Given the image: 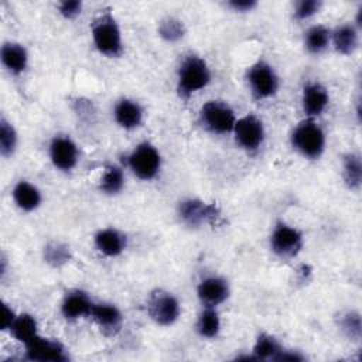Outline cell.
Wrapping results in <instances>:
<instances>
[{"mask_svg": "<svg viewBox=\"0 0 362 362\" xmlns=\"http://www.w3.org/2000/svg\"><path fill=\"white\" fill-rule=\"evenodd\" d=\"M95 301L83 290L75 288L65 293L61 301V314L66 321H76L90 315V310Z\"/></svg>", "mask_w": 362, "mask_h": 362, "instance_id": "cell-16", "label": "cell"}, {"mask_svg": "<svg viewBox=\"0 0 362 362\" xmlns=\"http://www.w3.org/2000/svg\"><path fill=\"white\" fill-rule=\"evenodd\" d=\"M16 317H17V313L7 303H3V305H1V322H0L1 331L8 332V329L13 325Z\"/></svg>", "mask_w": 362, "mask_h": 362, "instance_id": "cell-35", "label": "cell"}, {"mask_svg": "<svg viewBox=\"0 0 362 362\" xmlns=\"http://www.w3.org/2000/svg\"><path fill=\"white\" fill-rule=\"evenodd\" d=\"M211 79L212 72L205 58L194 52L184 55L177 69L175 90L178 98L188 100L192 95L206 88Z\"/></svg>", "mask_w": 362, "mask_h": 362, "instance_id": "cell-2", "label": "cell"}, {"mask_svg": "<svg viewBox=\"0 0 362 362\" xmlns=\"http://www.w3.org/2000/svg\"><path fill=\"white\" fill-rule=\"evenodd\" d=\"M230 296L229 281L222 276L204 277L197 286V297L202 307L216 308Z\"/></svg>", "mask_w": 362, "mask_h": 362, "instance_id": "cell-13", "label": "cell"}, {"mask_svg": "<svg viewBox=\"0 0 362 362\" xmlns=\"http://www.w3.org/2000/svg\"><path fill=\"white\" fill-rule=\"evenodd\" d=\"M82 7H83V4L79 0H64V1L58 3L57 10H58L59 16L64 17L65 20H74L82 13Z\"/></svg>", "mask_w": 362, "mask_h": 362, "instance_id": "cell-33", "label": "cell"}, {"mask_svg": "<svg viewBox=\"0 0 362 362\" xmlns=\"http://www.w3.org/2000/svg\"><path fill=\"white\" fill-rule=\"evenodd\" d=\"M90 37L96 51L106 58H119L124 51L122 28L110 8L100 10L92 21Z\"/></svg>", "mask_w": 362, "mask_h": 362, "instance_id": "cell-1", "label": "cell"}, {"mask_svg": "<svg viewBox=\"0 0 362 362\" xmlns=\"http://www.w3.org/2000/svg\"><path fill=\"white\" fill-rule=\"evenodd\" d=\"M329 105L328 89L318 81H310L301 92V109L308 119L321 116Z\"/></svg>", "mask_w": 362, "mask_h": 362, "instance_id": "cell-14", "label": "cell"}, {"mask_svg": "<svg viewBox=\"0 0 362 362\" xmlns=\"http://www.w3.org/2000/svg\"><path fill=\"white\" fill-rule=\"evenodd\" d=\"M113 117L117 126L124 130H134L143 124L144 109L143 106L130 98H122L115 103Z\"/></svg>", "mask_w": 362, "mask_h": 362, "instance_id": "cell-18", "label": "cell"}, {"mask_svg": "<svg viewBox=\"0 0 362 362\" xmlns=\"http://www.w3.org/2000/svg\"><path fill=\"white\" fill-rule=\"evenodd\" d=\"M304 48L311 55H320L331 45V28L324 24H314L308 27L303 37Z\"/></svg>", "mask_w": 362, "mask_h": 362, "instance_id": "cell-22", "label": "cell"}, {"mask_svg": "<svg viewBox=\"0 0 362 362\" xmlns=\"http://www.w3.org/2000/svg\"><path fill=\"white\" fill-rule=\"evenodd\" d=\"M99 191L105 195H117L124 188V173L120 165L109 164L106 165L98 185Z\"/></svg>", "mask_w": 362, "mask_h": 362, "instance_id": "cell-26", "label": "cell"}, {"mask_svg": "<svg viewBox=\"0 0 362 362\" xmlns=\"http://www.w3.org/2000/svg\"><path fill=\"white\" fill-rule=\"evenodd\" d=\"M269 246L274 256L280 259H293L304 247V235L303 232L286 223L284 221H277L272 229L269 238Z\"/></svg>", "mask_w": 362, "mask_h": 362, "instance_id": "cell-7", "label": "cell"}, {"mask_svg": "<svg viewBox=\"0 0 362 362\" xmlns=\"http://www.w3.org/2000/svg\"><path fill=\"white\" fill-rule=\"evenodd\" d=\"M338 327L341 332L349 339L358 342L362 335V318L356 310H348L338 318Z\"/></svg>", "mask_w": 362, "mask_h": 362, "instance_id": "cell-31", "label": "cell"}, {"mask_svg": "<svg viewBox=\"0 0 362 362\" xmlns=\"http://www.w3.org/2000/svg\"><path fill=\"white\" fill-rule=\"evenodd\" d=\"M256 0H229L226 6L235 13H250L257 7Z\"/></svg>", "mask_w": 362, "mask_h": 362, "instance_id": "cell-34", "label": "cell"}, {"mask_svg": "<svg viewBox=\"0 0 362 362\" xmlns=\"http://www.w3.org/2000/svg\"><path fill=\"white\" fill-rule=\"evenodd\" d=\"M235 143L246 153H256L264 143L266 130L262 119L253 113H247L236 119L232 130Z\"/></svg>", "mask_w": 362, "mask_h": 362, "instance_id": "cell-10", "label": "cell"}, {"mask_svg": "<svg viewBox=\"0 0 362 362\" xmlns=\"http://www.w3.org/2000/svg\"><path fill=\"white\" fill-rule=\"evenodd\" d=\"M18 146V133L11 122L6 117L0 120V154L4 158L14 156Z\"/></svg>", "mask_w": 362, "mask_h": 362, "instance_id": "cell-30", "label": "cell"}, {"mask_svg": "<svg viewBox=\"0 0 362 362\" xmlns=\"http://www.w3.org/2000/svg\"><path fill=\"white\" fill-rule=\"evenodd\" d=\"M342 178L348 189L359 191L362 185V158L356 151H348L342 157Z\"/></svg>", "mask_w": 362, "mask_h": 362, "instance_id": "cell-23", "label": "cell"}, {"mask_svg": "<svg viewBox=\"0 0 362 362\" xmlns=\"http://www.w3.org/2000/svg\"><path fill=\"white\" fill-rule=\"evenodd\" d=\"M105 335H116L123 325L120 308L112 303H93L89 315Z\"/></svg>", "mask_w": 362, "mask_h": 362, "instance_id": "cell-15", "label": "cell"}, {"mask_svg": "<svg viewBox=\"0 0 362 362\" xmlns=\"http://www.w3.org/2000/svg\"><path fill=\"white\" fill-rule=\"evenodd\" d=\"M126 164L134 177L141 181H151L158 175L163 158L153 143L141 141L127 154Z\"/></svg>", "mask_w": 362, "mask_h": 362, "instance_id": "cell-5", "label": "cell"}, {"mask_svg": "<svg viewBox=\"0 0 362 362\" xmlns=\"http://www.w3.org/2000/svg\"><path fill=\"white\" fill-rule=\"evenodd\" d=\"M236 115L232 106L223 100L212 99L205 102L198 112V122L212 134L232 133L236 123Z\"/></svg>", "mask_w": 362, "mask_h": 362, "instance_id": "cell-6", "label": "cell"}, {"mask_svg": "<svg viewBox=\"0 0 362 362\" xmlns=\"http://www.w3.org/2000/svg\"><path fill=\"white\" fill-rule=\"evenodd\" d=\"M8 334L18 341L20 344L25 345L27 342H30L33 338H35L40 332H38V322L37 318L30 314V313H21L17 314L13 325L8 329Z\"/></svg>", "mask_w": 362, "mask_h": 362, "instance_id": "cell-24", "label": "cell"}, {"mask_svg": "<svg viewBox=\"0 0 362 362\" xmlns=\"http://www.w3.org/2000/svg\"><path fill=\"white\" fill-rule=\"evenodd\" d=\"M290 144L301 157L307 160H318L325 151L327 136L315 119L305 117L293 129Z\"/></svg>", "mask_w": 362, "mask_h": 362, "instance_id": "cell-3", "label": "cell"}, {"mask_svg": "<svg viewBox=\"0 0 362 362\" xmlns=\"http://www.w3.org/2000/svg\"><path fill=\"white\" fill-rule=\"evenodd\" d=\"M147 314L150 320L160 327H170L177 322L181 314L178 298L163 288H156L147 298Z\"/></svg>", "mask_w": 362, "mask_h": 362, "instance_id": "cell-8", "label": "cell"}, {"mask_svg": "<svg viewBox=\"0 0 362 362\" xmlns=\"http://www.w3.org/2000/svg\"><path fill=\"white\" fill-rule=\"evenodd\" d=\"M0 59L3 66L11 75H21L25 72L30 61V55L27 48L16 41H7L1 45L0 49Z\"/></svg>", "mask_w": 362, "mask_h": 362, "instance_id": "cell-19", "label": "cell"}, {"mask_svg": "<svg viewBox=\"0 0 362 362\" xmlns=\"http://www.w3.org/2000/svg\"><path fill=\"white\" fill-rule=\"evenodd\" d=\"M157 33L163 41L168 44H175L185 37L187 28L182 20L173 16H167L158 23Z\"/></svg>", "mask_w": 362, "mask_h": 362, "instance_id": "cell-29", "label": "cell"}, {"mask_svg": "<svg viewBox=\"0 0 362 362\" xmlns=\"http://www.w3.org/2000/svg\"><path fill=\"white\" fill-rule=\"evenodd\" d=\"M331 45L339 55H351L359 47V30L352 23H342L331 30Z\"/></svg>", "mask_w": 362, "mask_h": 362, "instance_id": "cell-20", "label": "cell"}, {"mask_svg": "<svg viewBox=\"0 0 362 362\" xmlns=\"http://www.w3.org/2000/svg\"><path fill=\"white\" fill-rule=\"evenodd\" d=\"M16 206L23 212H33L42 204V194L37 185L27 180H20L14 184L11 191Z\"/></svg>", "mask_w": 362, "mask_h": 362, "instance_id": "cell-21", "label": "cell"}, {"mask_svg": "<svg viewBox=\"0 0 362 362\" xmlns=\"http://www.w3.org/2000/svg\"><path fill=\"white\" fill-rule=\"evenodd\" d=\"M71 257H72L71 247L61 240H49L42 249L44 262L54 269H59L65 266L66 263H69Z\"/></svg>", "mask_w": 362, "mask_h": 362, "instance_id": "cell-28", "label": "cell"}, {"mask_svg": "<svg viewBox=\"0 0 362 362\" xmlns=\"http://www.w3.org/2000/svg\"><path fill=\"white\" fill-rule=\"evenodd\" d=\"M219 215L221 211L215 204H208L199 198H184L177 205L178 221L189 229H198L205 223H212Z\"/></svg>", "mask_w": 362, "mask_h": 362, "instance_id": "cell-9", "label": "cell"}, {"mask_svg": "<svg viewBox=\"0 0 362 362\" xmlns=\"http://www.w3.org/2000/svg\"><path fill=\"white\" fill-rule=\"evenodd\" d=\"M283 346L280 342L270 334L262 332L257 335L253 348L252 356L255 361H276V356L280 354Z\"/></svg>", "mask_w": 362, "mask_h": 362, "instance_id": "cell-27", "label": "cell"}, {"mask_svg": "<svg viewBox=\"0 0 362 362\" xmlns=\"http://www.w3.org/2000/svg\"><path fill=\"white\" fill-rule=\"evenodd\" d=\"M304 359H305V356L300 351H288L284 348L276 356L277 362H301Z\"/></svg>", "mask_w": 362, "mask_h": 362, "instance_id": "cell-36", "label": "cell"}, {"mask_svg": "<svg viewBox=\"0 0 362 362\" xmlns=\"http://www.w3.org/2000/svg\"><path fill=\"white\" fill-rule=\"evenodd\" d=\"M322 7L321 0H300L294 4L293 17L297 21H304L320 13Z\"/></svg>", "mask_w": 362, "mask_h": 362, "instance_id": "cell-32", "label": "cell"}, {"mask_svg": "<svg viewBox=\"0 0 362 362\" xmlns=\"http://www.w3.org/2000/svg\"><path fill=\"white\" fill-rule=\"evenodd\" d=\"M221 317L216 308L212 307H202V311L198 314L195 321V331L201 338L214 339L221 332Z\"/></svg>", "mask_w": 362, "mask_h": 362, "instance_id": "cell-25", "label": "cell"}, {"mask_svg": "<svg viewBox=\"0 0 362 362\" xmlns=\"http://www.w3.org/2000/svg\"><path fill=\"white\" fill-rule=\"evenodd\" d=\"M93 245L99 253L106 257H117L127 247L126 235L112 226L99 229L93 236Z\"/></svg>", "mask_w": 362, "mask_h": 362, "instance_id": "cell-17", "label": "cell"}, {"mask_svg": "<svg viewBox=\"0 0 362 362\" xmlns=\"http://www.w3.org/2000/svg\"><path fill=\"white\" fill-rule=\"evenodd\" d=\"M25 359L35 362H65L68 361L66 348L57 339L37 335L24 345Z\"/></svg>", "mask_w": 362, "mask_h": 362, "instance_id": "cell-12", "label": "cell"}, {"mask_svg": "<svg viewBox=\"0 0 362 362\" xmlns=\"http://www.w3.org/2000/svg\"><path fill=\"white\" fill-rule=\"evenodd\" d=\"M52 165L61 173H71L79 161L78 144L66 134H55L48 146Z\"/></svg>", "mask_w": 362, "mask_h": 362, "instance_id": "cell-11", "label": "cell"}, {"mask_svg": "<svg viewBox=\"0 0 362 362\" xmlns=\"http://www.w3.org/2000/svg\"><path fill=\"white\" fill-rule=\"evenodd\" d=\"M245 79L252 98L259 102L276 96L280 88V78L274 66L264 59H259L247 66Z\"/></svg>", "mask_w": 362, "mask_h": 362, "instance_id": "cell-4", "label": "cell"}]
</instances>
